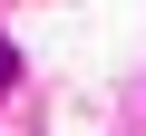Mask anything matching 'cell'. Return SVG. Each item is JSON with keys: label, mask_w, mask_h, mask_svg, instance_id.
I'll return each instance as SVG.
<instances>
[{"label": "cell", "mask_w": 146, "mask_h": 136, "mask_svg": "<svg viewBox=\"0 0 146 136\" xmlns=\"http://www.w3.org/2000/svg\"><path fill=\"white\" fill-rule=\"evenodd\" d=\"M10 78H20V49H10V39H0V97H10Z\"/></svg>", "instance_id": "1"}]
</instances>
